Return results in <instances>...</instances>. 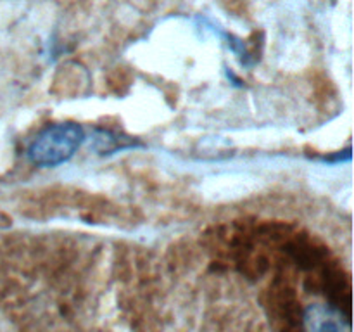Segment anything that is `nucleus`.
<instances>
[{"mask_svg":"<svg viewBox=\"0 0 354 332\" xmlns=\"http://www.w3.org/2000/svg\"><path fill=\"white\" fill-rule=\"evenodd\" d=\"M85 140V131L76 123H57L41 130L28 147V159L35 166L52 168L69 161Z\"/></svg>","mask_w":354,"mask_h":332,"instance_id":"f257e3e1","label":"nucleus"},{"mask_svg":"<svg viewBox=\"0 0 354 332\" xmlns=\"http://www.w3.org/2000/svg\"><path fill=\"white\" fill-rule=\"evenodd\" d=\"M304 332H351V322L330 303H311L304 311Z\"/></svg>","mask_w":354,"mask_h":332,"instance_id":"f03ea898","label":"nucleus"}]
</instances>
